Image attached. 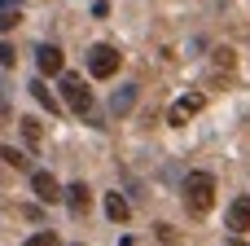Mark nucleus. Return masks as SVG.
<instances>
[{"mask_svg": "<svg viewBox=\"0 0 250 246\" xmlns=\"http://www.w3.org/2000/svg\"><path fill=\"white\" fill-rule=\"evenodd\" d=\"M105 216H110L114 224H123V220L132 216V202H127L123 194H105Z\"/></svg>", "mask_w": 250, "mask_h": 246, "instance_id": "1a4fd4ad", "label": "nucleus"}, {"mask_svg": "<svg viewBox=\"0 0 250 246\" xmlns=\"http://www.w3.org/2000/svg\"><path fill=\"white\" fill-rule=\"evenodd\" d=\"M158 238H163L167 246H176V233H171V224H158Z\"/></svg>", "mask_w": 250, "mask_h": 246, "instance_id": "f3484780", "label": "nucleus"}, {"mask_svg": "<svg viewBox=\"0 0 250 246\" xmlns=\"http://www.w3.org/2000/svg\"><path fill=\"white\" fill-rule=\"evenodd\" d=\"M0 26H4V31H9V26H18V9H13V4H4V9H0Z\"/></svg>", "mask_w": 250, "mask_h": 246, "instance_id": "4468645a", "label": "nucleus"}, {"mask_svg": "<svg viewBox=\"0 0 250 246\" xmlns=\"http://www.w3.org/2000/svg\"><path fill=\"white\" fill-rule=\"evenodd\" d=\"M105 13H110V4L105 0H92V18H105Z\"/></svg>", "mask_w": 250, "mask_h": 246, "instance_id": "a211bd4d", "label": "nucleus"}, {"mask_svg": "<svg viewBox=\"0 0 250 246\" xmlns=\"http://www.w3.org/2000/svg\"><path fill=\"white\" fill-rule=\"evenodd\" d=\"M185 202L193 216H207L215 207V176L211 172H189L185 176Z\"/></svg>", "mask_w": 250, "mask_h": 246, "instance_id": "f257e3e1", "label": "nucleus"}, {"mask_svg": "<svg viewBox=\"0 0 250 246\" xmlns=\"http://www.w3.org/2000/svg\"><path fill=\"white\" fill-rule=\"evenodd\" d=\"M62 198H66L70 216H88V207H92V194H88V185H70V189H62Z\"/></svg>", "mask_w": 250, "mask_h": 246, "instance_id": "0eeeda50", "label": "nucleus"}, {"mask_svg": "<svg viewBox=\"0 0 250 246\" xmlns=\"http://www.w3.org/2000/svg\"><path fill=\"white\" fill-rule=\"evenodd\" d=\"M119 48L114 44H92L88 48V70H92V79H110L114 70H119Z\"/></svg>", "mask_w": 250, "mask_h": 246, "instance_id": "f03ea898", "label": "nucleus"}, {"mask_svg": "<svg viewBox=\"0 0 250 246\" xmlns=\"http://www.w3.org/2000/svg\"><path fill=\"white\" fill-rule=\"evenodd\" d=\"M4 110H9V97H4V88H0V114H4Z\"/></svg>", "mask_w": 250, "mask_h": 246, "instance_id": "aec40b11", "label": "nucleus"}, {"mask_svg": "<svg viewBox=\"0 0 250 246\" xmlns=\"http://www.w3.org/2000/svg\"><path fill=\"white\" fill-rule=\"evenodd\" d=\"M0 158H4V163H9V167H18V172H22V167H31V158H26V154H22V150H9V145H4V150H0Z\"/></svg>", "mask_w": 250, "mask_h": 246, "instance_id": "f8f14e48", "label": "nucleus"}, {"mask_svg": "<svg viewBox=\"0 0 250 246\" xmlns=\"http://www.w3.org/2000/svg\"><path fill=\"white\" fill-rule=\"evenodd\" d=\"M26 246H62L53 233H35V238H26Z\"/></svg>", "mask_w": 250, "mask_h": 246, "instance_id": "2eb2a0df", "label": "nucleus"}, {"mask_svg": "<svg viewBox=\"0 0 250 246\" xmlns=\"http://www.w3.org/2000/svg\"><path fill=\"white\" fill-rule=\"evenodd\" d=\"M207 106V97L202 92H189V97H180L176 106H171V114H167V123H176V128H185V119H193L198 110Z\"/></svg>", "mask_w": 250, "mask_h": 246, "instance_id": "20e7f679", "label": "nucleus"}, {"mask_svg": "<svg viewBox=\"0 0 250 246\" xmlns=\"http://www.w3.org/2000/svg\"><path fill=\"white\" fill-rule=\"evenodd\" d=\"M18 123H22V136L31 145H40V119H18Z\"/></svg>", "mask_w": 250, "mask_h": 246, "instance_id": "ddd939ff", "label": "nucleus"}, {"mask_svg": "<svg viewBox=\"0 0 250 246\" xmlns=\"http://www.w3.org/2000/svg\"><path fill=\"white\" fill-rule=\"evenodd\" d=\"M224 246H250V242H242V238H237V233H233V238H229V242Z\"/></svg>", "mask_w": 250, "mask_h": 246, "instance_id": "6ab92c4d", "label": "nucleus"}, {"mask_svg": "<svg viewBox=\"0 0 250 246\" xmlns=\"http://www.w3.org/2000/svg\"><path fill=\"white\" fill-rule=\"evenodd\" d=\"M132 106H136V84H123V88L110 97V110H114V114H127Z\"/></svg>", "mask_w": 250, "mask_h": 246, "instance_id": "9d476101", "label": "nucleus"}, {"mask_svg": "<svg viewBox=\"0 0 250 246\" xmlns=\"http://www.w3.org/2000/svg\"><path fill=\"white\" fill-rule=\"evenodd\" d=\"M62 97H66V106L75 114H92V92L83 88L79 75H62Z\"/></svg>", "mask_w": 250, "mask_h": 246, "instance_id": "7ed1b4c3", "label": "nucleus"}, {"mask_svg": "<svg viewBox=\"0 0 250 246\" xmlns=\"http://www.w3.org/2000/svg\"><path fill=\"white\" fill-rule=\"evenodd\" d=\"M229 229L233 233H250V198H237L229 207Z\"/></svg>", "mask_w": 250, "mask_h": 246, "instance_id": "6e6552de", "label": "nucleus"}, {"mask_svg": "<svg viewBox=\"0 0 250 246\" xmlns=\"http://www.w3.org/2000/svg\"><path fill=\"white\" fill-rule=\"evenodd\" d=\"M31 189H35L40 202H57V198H62V185H57L48 172H31Z\"/></svg>", "mask_w": 250, "mask_h": 246, "instance_id": "423d86ee", "label": "nucleus"}, {"mask_svg": "<svg viewBox=\"0 0 250 246\" xmlns=\"http://www.w3.org/2000/svg\"><path fill=\"white\" fill-rule=\"evenodd\" d=\"M35 66H40V75H62L66 57H62L57 44H40V48H35Z\"/></svg>", "mask_w": 250, "mask_h": 246, "instance_id": "39448f33", "label": "nucleus"}, {"mask_svg": "<svg viewBox=\"0 0 250 246\" xmlns=\"http://www.w3.org/2000/svg\"><path fill=\"white\" fill-rule=\"evenodd\" d=\"M13 62H18V57H13V48H9V44H0V66H13Z\"/></svg>", "mask_w": 250, "mask_h": 246, "instance_id": "dca6fc26", "label": "nucleus"}, {"mask_svg": "<svg viewBox=\"0 0 250 246\" xmlns=\"http://www.w3.org/2000/svg\"><path fill=\"white\" fill-rule=\"evenodd\" d=\"M31 97H35V101H40V106H44V110H53V114H57V110H62V106H57V97H53V92H48V88H44V79H35V84H31Z\"/></svg>", "mask_w": 250, "mask_h": 246, "instance_id": "9b49d317", "label": "nucleus"}]
</instances>
